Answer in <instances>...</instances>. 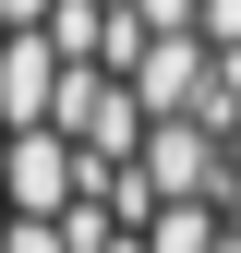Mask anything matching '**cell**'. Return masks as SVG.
I'll use <instances>...</instances> for the list:
<instances>
[{
    "label": "cell",
    "mask_w": 241,
    "mask_h": 253,
    "mask_svg": "<svg viewBox=\"0 0 241 253\" xmlns=\"http://www.w3.org/2000/svg\"><path fill=\"white\" fill-rule=\"evenodd\" d=\"M0 253H241V0H0Z\"/></svg>",
    "instance_id": "1"
}]
</instances>
